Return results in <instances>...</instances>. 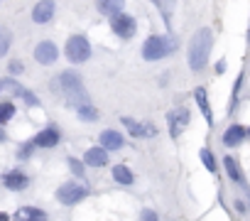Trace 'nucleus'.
Segmentation results:
<instances>
[{
	"mask_svg": "<svg viewBox=\"0 0 250 221\" xmlns=\"http://www.w3.org/2000/svg\"><path fill=\"white\" fill-rule=\"evenodd\" d=\"M123 145H125V140L118 130H103L101 133V147L103 150H120Z\"/></svg>",
	"mask_w": 250,
	"mask_h": 221,
	"instance_id": "obj_13",
	"label": "nucleus"
},
{
	"mask_svg": "<svg viewBox=\"0 0 250 221\" xmlns=\"http://www.w3.org/2000/svg\"><path fill=\"white\" fill-rule=\"evenodd\" d=\"M69 165H71V172H76L79 177H84V165H81L79 160H74V158H69Z\"/></svg>",
	"mask_w": 250,
	"mask_h": 221,
	"instance_id": "obj_27",
	"label": "nucleus"
},
{
	"mask_svg": "<svg viewBox=\"0 0 250 221\" xmlns=\"http://www.w3.org/2000/svg\"><path fill=\"white\" fill-rule=\"evenodd\" d=\"M123 126H125L128 133L135 135V138H140V135H155V133H157L150 123H137V121H132V118H123Z\"/></svg>",
	"mask_w": 250,
	"mask_h": 221,
	"instance_id": "obj_14",
	"label": "nucleus"
},
{
	"mask_svg": "<svg viewBox=\"0 0 250 221\" xmlns=\"http://www.w3.org/2000/svg\"><path fill=\"white\" fill-rule=\"evenodd\" d=\"M57 142H59V128H54V126H49L34 135V147H54Z\"/></svg>",
	"mask_w": 250,
	"mask_h": 221,
	"instance_id": "obj_11",
	"label": "nucleus"
},
{
	"mask_svg": "<svg viewBox=\"0 0 250 221\" xmlns=\"http://www.w3.org/2000/svg\"><path fill=\"white\" fill-rule=\"evenodd\" d=\"M248 135H250V128H248Z\"/></svg>",
	"mask_w": 250,
	"mask_h": 221,
	"instance_id": "obj_32",
	"label": "nucleus"
},
{
	"mask_svg": "<svg viewBox=\"0 0 250 221\" xmlns=\"http://www.w3.org/2000/svg\"><path fill=\"white\" fill-rule=\"evenodd\" d=\"M76 110H79V118H84V121H98V110L91 103H86V106H81Z\"/></svg>",
	"mask_w": 250,
	"mask_h": 221,
	"instance_id": "obj_23",
	"label": "nucleus"
},
{
	"mask_svg": "<svg viewBox=\"0 0 250 221\" xmlns=\"http://www.w3.org/2000/svg\"><path fill=\"white\" fill-rule=\"evenodd\" d=\"M86 194H88V192H86V187H84V184L66 182V184H61V187H59V192H57V199H59L61 204L71 206V204H79V202H81Z\"/></svg>",
	"mask_w": 250,
	"mask_h": 221,
	"instance_id": "obj_5",
	"label": "nucleus"
},
{
	"mask_svg": "<svg viewBox=\"0 0 250 221\" xmlns=\"http://www.w3.org/2000/svg\"><path fill=\"white\" fill-rule=\"evenodd\" d=\"M3 184H5L8 189H13V192H22V189H27L29 179H27V174H22L20 170H10V172L3 174Z\"/></svg>",
	"mask_w": 250,
	"mask_h": 221,
	"instance_id": "obj_9",
	"label": "nucleus"
},
{
	"mask_svg": "<svg viewBox=\"0 0 250 221\" xmlns=\"http://www.w3.org/2000/svg\"><path fill=\"white\" fill-rule=\"evenodd\" d=\"M0 221H10V216H8L5 211H0Z\"/></svg>",
	"mask_w": 250,
	"mask_h": 221,
	"instance_id": "obj_30",
	"label": "nucleus"
},
{
	"mask_svg": "<svg viewBox=\"0 0 250 221\" xmlns=\"http://www.w3.org/2000/svg\"><path fill=\"white\" fill-rule=\"evenodd\" d=\"M113 179H116L118 184H132L135 177H132V172H130L125 165H116V167H113Z\"/></svg>",
	"mask_w": 250,
	"mask_h": 221,
	"instance_id": "obj_21",
	"label": "nucleus"
},
{
	"mask_svg": "<svg viewBox=\"0 0 250 221\" xmlns=\"http://www.w3.org/2000/svg\"><path fill=\"white\" fill-rule=\"evenodd\" d=\"M54 3L52 0H40L37 5H34V10H32V20L34 22H40V25H44V22H49L52 17H54Z\"/></svg>",
	"mask_w": 250,
	"mask_h": 221,
	"instance_id": "obj_10",
	"label": "nucleus"
},
{
	"mask_svg": "<svg viewBox=\"0 0 250 221\" xmlns=\"http://www.w3.org/2000/svg\"><path fill=\"white\" fill-rule=\"evenodd\" d=\"M22 94H25V89H22L17 81H13V79H0V96H20V98H22Z\"/></svg>",
	"mask_w": 250,
	"mask_h": 221,
	"instance_id": "obj_19",
	"label": "nucleus"
},
{
	"mask_svg": "<svg viewBox=\"0 0 250 221\" xmlns=\"http://www.w3.org/2000/svg\"><path fill=\"white\" fill-rule=\"evenodd\" d=\"M57 57H59V49L49 40H44V42H40L37 47H34V59H37L40 64H54Z\"/></svg>",
	"mask_w": 250,
	"mask_h": 221,
	"instance_id": "obj_7",
	"label": "nucleus"
},
{
	"mask_svg": "<svg viewBox=\"0 0 250 221\" xmlns=\"http://www.w3.org/2000/svg\"><path fill=\"white\" fill-rule=\"evenodd\" d=\"M223 165H226V172H228V177H231L233 182H238V184H243V187H245V177H243V172H240L238 162H235L233 158H226V160H223Z\"/></svg>",
	"mask_w": 250,
	"mask_h": 221,
	"instance_id": "obj_20",
	"label": "nucleus"
},
{
	"mask_svg": "<svg viewBox=\"0 0 250 221\" xmlns=\"http://www.w3.org/2000/svg\"><path fill=\"white\" fill-rule=\"evenodd\" d=\"M13 116H15V106L10 101H0V126L8 123Z\"/></svg>",
	"mask_w": 250,
	"mask_h": 221,
	"instance_id": "obj_22",
	"label": "nucleus"
},
{
	"mask_svg": "<svg viewBox=\"0 0 250 221\" xmlns=\"http://www.w3.org/2000/svg\"><path fill=\"white\" fill-rule=\"evenodd\" d=\"M84 162L91 165V167H103V165H108V150H103V147H88L86 155H84Z\"/></svg>",
	"mask_w": 250,
	"mask_h": 221,
	"instance_id": "obj_12",
	"label": "nucleus"
},
{
	"mask_svg": "<svg viewBox=\"0 0 250 221\" xmlns=\"http://www.w3.org/2000/svg\"><path fill=\"white\" fill-rule=\"evenodd\" d=\"M123 5H125V0H98V3H96L101 15H111V17L123 13Z\"/></svg>",
	"mask_w": 250,
	"mask_h": 221,
	"instance_id": "obj_18",
	"label": "nucleus"
},
{
	"mask_svg": "<svg viewBox=\"0 0 250 221\" xmlns=\"http://www.w3.org/2000/svg\"><path fill=\"white\" fill-rule=\"evenodd\" d=\"M194 98H196V106H199V110L204 113L206 123H208V126H213V113H211V106H208V98H206V89H204V86H199V89L194 91Z\"/></svg>",
	"mask_w": 250,
	"mask_h": 221,
	"instance_id": "obj_17",
	"label": "nucleus"
},
{
	"mask_svg": "<svg viewBox=\"0 0 250 221\" xmlns=\"http://www.w3.org/2000/svg\"><path fill=\"white\" fill-rule=\"evenodd\" d=\"M140 221H160V219H157V214H155L152 209H142V214H140Z\"/></svg>",
	"mask_w": 250,
	"mask_h": 221,
	"instance_id": "obj_28",
	"label": "nucleus"
},
{
	"mask_svg": "<svg viewBox=\"0 0 250 221\" xmlns=\"http://www.w3.org/2000/svg\"><path fill=\"white\" fill-rule=\"evenodd\" d=\"M187 123H189V110L184 106L176 108V113H169V133H172V138H179L182 130L187 128Z\"/></svg>",
	"mask_w": 250,
	"mask_h": 221,
	"instance_id": "obj_8",
	"label": "nucleus"
},
{
	"mask_svg": "<svg viewBox=\"0 0 250 221\" xmlns=\"http://www.w3.org/2000/svg\"><path fill=\"white\" fill-rule=\"evenodd\" d=\"M13 221H47V214L40 211V209H34V206H22L15 211Z\"/></svg>",
	"mask_w": 250,
	"mask_h": 221,
	"instance_id": "obj_16",
	"label": "nucleus"
},
{
	"mask_svg": "<svg viewBox=\"0 0 250 221\" xmlns=\"http://www.w3.org/2000/svg\"><path fill=\"white\" fill-rule=\"evenodd\" d=\"M211 45H213V34H211L208 27H201V30L194 32L191 42H189V66L194 71L206 66L208 54H211Z\"/></svg>",
	"mask_w": 250,
	"mask_h": 221,
	"instance_id": "obj_2",
	"label": "nucleus"
},
{
	"mask_svg": "<svg viewBox=\"0 0 250 221\" xmlns=\"http://www.w3.org/2000/svg\"><path fill=\"white\" fill-rule=\"evenodd\" d=\"M176 49V40L174 37H164V34H152L150 40H145L142 45V57L147 62H157L167 54H172Z\"/></svg>",
	"mask_w": 250,
	"mask_h": 221,
	"instance_id": "obj_3",
	"label": "nucleus"
},
{
	"mask_svg": "<svg viewBox=\"0 0 250 221\" xmlns=\"http://www.w3.org/2000/svg\"><path fill=\"white\" fill-rule=\"evenodd\" d=\"M152 3H155V5H157V8L162 10V15H164V17L169 20V13L174 10V5H176V0H152Z\"/></svg>",
	"mask_w": 250,
	"mask_h": 221,
	"instance_id": "obj_25",
	"label": "nucleus"
},
{
	"mask_svg": "<svg viewBox=\"0 0 250 221\" xmlns=\"http://www.w3.org/2000/svg\"><path fill=\"white\" fill-rule=\"evenodd\" d=\"M52 89L57 94H61L66 98V103L74 106V108H81V106L88 103V94L84 89V81L74 71H61L59 77H54L52 79Z\"/></svg>",
	"mask_w": 250,
	"mask_h": 221,
	"instance_id": "obj_1",
	"label": "nucleus"
},
{
	"mask_svg": "<svg viewBox=\"0 0 250 221\" xmlns=\"http://www.w3.org/2000/svg\"><path fill=\"white\" fill-rule=\"evenodd\" d=\"M248 135V130L243 128V126H238V123H233L226 133H223V145H228V147H235V145H240L243 142V138Z\"/></svg>",
	"mask_w": 250,
	"mask_h": 221,
	"instance_id": "obj_15",
	"label": "nucleus"
},
{
	"mask_svg": "<svg viewBox=\"0 0 250 221\" xmlns=\"http://www.w3.org/2000/svg\"><path fill=\"white\" fill-rule=\"evenodd\" d=\"M201 162L206 165L208 172H216V160H213V155H211L208 147H204V150H201Z\"/></svg>",
	"mask_w": 250,
	"mask_h": 221,
	"instance_id": "obj_26",
	"label": "nucleus"
},
{
	"mask_svg": "<svg viewBox=\"0 0 250 221\" xmlns=\"http://www.w3.org/2000/svg\"><path fill=\"white\" fill-rule=\"evenodd\" d=\"M111 27H113V32L118 34V37H123V40H128V37H132L135 34V20L130 17V15H125V13H118V15H113L111 17Z\"/></svg>",
	"mask_w": 250,
	"mask_h": 221,
	"instance_id": "obj_6",
	"label": "nucleus"
},
{
	"mask_svg": "<svg viewBox=\"0 0 250 221\" xmlns=\"http://www.w3.org/2000/svg\"><path fill=\"white\" fill-rule=\"evenodd\" d=\"M10 74H22V62H10Z\"/></svg>",
	"mask_w": 250,
	"mask_h": 221,
	"instance_id": "obj_29",
	"label": "nucleus"
},
{
	"mask_svg": "<svg viewBox=\"0 0 250 221\" xmlns=\"http://www.w3.org/2000/svg\"><path fill=\"white\" fill-rule=\"evenodd\" d=\"M10 42H13L10 32H8L5 27H0V57H3V54H8V49H10Z\"/></svg>",
	"mask_w": 250,
	"mask_h": 221,
	"instance_id": "obj_24",
	"label": "nucleus"
},
{
	"mask_svg": "<svg viewBox=\"0 0 250 221\" xmlns=\"http://www.w3.org/2000/svg\"><path fill=\"white\" fill-rule=\"evenodd\" d=\"M5 138H8V135H5V130H3V128H0V142H3Z\"/></svg>",
	"mask_w": 250,
	"mask_h": 221,
	"instance_id": "obj_31",
	"label": "nucleus"
},
{
	"mask_svg": "<svg viewBox=\"0 0 250 221\" xmlns=\"http://www.w3.org/2000/svg\"><path fill=\"white\" fill-rule=\"evenodd\" d=\"M66 57L71 64H81L91 57V45L84 34H74V37H69V42H66Z\"/></svg>",
	"mask_w": 250,
	"mask_h": 221,
	"instance_id": "obj_4",
	"label": "nucleus"
}]
</instances>
